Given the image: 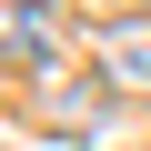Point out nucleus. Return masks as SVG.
I'll return each mask as SVG.
<instances>
[{"label": "nucleus", "mask_w": 151, "mask_h": 151, "mask_svg": "<svg viewBox=\"0 0 151 151\" xmlns=\"http://www.w3.org/2000/svg\"><path fill=\"white\" fill-rule=\"evenodd\" d=\"M101 81H111V91H151V20L101 30Z\"/></svg>", "instance_id": "1"}, {"label": "nucleus", "mask_w": 151, "mask_h": 151, "mask_svg": "<svg viewBox=\"0 0 151 151\" xmlns=\"http://www.w3.org/2000/svg\"><path fill=\"white\" fill-rule=\"evenodd\" d=\"M0 60H20V70L50 60V20L30 10V0H20V10H0Z\"/></svg>", "instance_id": "2"}]
</instances>
